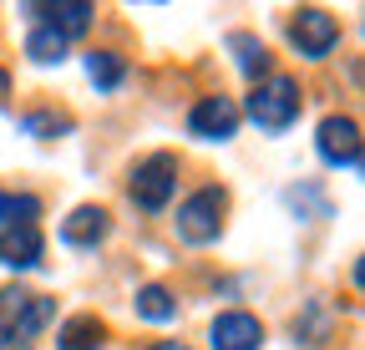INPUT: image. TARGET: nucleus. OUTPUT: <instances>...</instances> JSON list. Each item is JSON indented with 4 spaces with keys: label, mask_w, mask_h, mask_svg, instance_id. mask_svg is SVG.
<instances>
[{
    "label": "nucleus",
    "mask_w": 365,
    "mask_h": 350,
    "mask_svg": "<svg viewBox=\"0 0 365 350\" xmlns=\"http://www.w3.org/2000/svg\"><path fill=\"white\" fill-rule=\"evenodd\" d=\"M249 117L264 127L269 138L289 133L294 117H299V81H294V76H269V81H259L254 92H249Z\"/></svg>",
    "instance_id": "obj_1"
},
{
    "label": "nucleus",
    "mask_w": 365,
    "mask_h": 350,
    "mask_svg": "<svg viewBox=\"0 0 365 350\" xmlns=\"http://www.w3.org/2000/svg\"><path fill=\"white\" fill-rule=\"evenodd\" d=\"M223 208H228V193L223 188H198L193 198H182L178 208V239H188V244H213L218 229H223Z\"/></svg>",
    "instance_id": "obj_2"
},
{
    "label": "nucleus",
    "mask_w": 365,
    "mask_h": 350,
    "mask_svg": "<svg viewBox=\"0 0 365 350\" xmlns=\"http://www.w3.org/2000/svg\"><path fill=\"white\" fill-rule=\"evenodd\" d=\"M173 188H178V158L173 153H153L132 168V203L137 208H148V213L168 208Z\"/></svg>",
    "instance_id": "obj_3"
},
{
    "label": "nucleus",
    "mask_w": 365,
    "mask_h": 350,
    "mask_svg": "<svg viewBox=\"0 0 365 350\" xmlns=\"http://www.w3.org/2000/svg\"><path fill=\"white\" fill-rule=\"evenodd\" d=\"M289 41L299 46V56H309V61H319V56H330L335 51V41H340V26H335V16L330 11H299L294 16V26H289Z\"/></svg>",
    "instance_id": "obj_4"
},
{
    "label": "nucleus",
    "mask_w": 365,
    "mask_h": 350,
    "mask_svg": "<svg viewBox=\"0 0 365 350\" xmlns=\"http://www.w3.org/2000/svg\"><path fill=\"white\" fill-rule=\"evenodd\" d=\"M188 133L208 143H228L239 133V107L228 97H198V107L188 112Z\"/></svg>",
    "instance_id": "obj_5"
},
{
    "label": "nucleus",
    "mask_w": 365,
    "mask_h": 350,
    "mask_svg": "<svg viewBox=\"0 0 365 350\" xmlns=\"http://www.w3.org/2000/svg\"><path fill=\"white\" fill-rule=\"evenodd\" d=\"M319 158L330 168H360V127H355V117H325L319 122Z\"/></svg>",
    "instance_id": "obj_6"
},
{
    "label": "nucleus",
    "mask_w": 365,
    "mask_h": 350,
    "mask_svg": "<svg viewBox=\"0 0 365 350\" xmlns=\"http://www.w3.org/2000/svg\"><path fill=\"white\" fill-rule=\"evenodd\" d=\"M208 345H213V350H259V345H264V325H259L249 310H228V315L213 320Z\"/></svg>",
    "instance_id": "obj_7"
},
{
    "label": "nucleus",
    "mask_w": 365,
    "mask_h": 350,
    "mask_svg": "<svg viewBox=\"0 0 365 350\" xmlns=\"http://www.w3.org/2000/svg\"><path fill=\"white\" fill-rule=\"evenodd\" d=\"M11 304V325H16V340H31V335H41L46 325H51V315H56V299H46V294H26V289H11L6 294Z\"/></svg>",
    "instance_id": "obj_8"
},
{
    "label": "nucleus",
    "mask_w": 365,
    "mask_h": 350,
    "mask_svg": "<svg viewBox=\"0 0 365 350\" xmlns=\"http://www.w3.org/2000/svg\"><path fill=\"white\" fill-rule=\"evenodd\" d=\"M41 229L36 224H21V229H0V264H11V269H36L41 264Z\"/></svg>",
    "instance_id": "obj_9"
},
{
    "label": "nucleus",
    "mask_w": 365,
    "mask_h": 350,
    "mask_svg": "<svg viewBox=\"0 0 365 350\" xmlns=\"http://www.w3.org/2000/svg\"><path fill=\"white\" fill-rule=\"evenodd\" d=\"M107 229H112V218H107V208H97V203H81L66 224H61V239L71 244V249H97L102 239H107Z\"/></svg>",
    "instance_id": "obj_10"
},
{
    "label": "nucleus",
    "mask_w": 365,
    "mask_h": 350,
    "mask_svg": "<svg viewBox=\"0 0 365 350\" xmlns=\"http://www.w3.org/2000/svg\"><path fill=\"white\" fill-rule=\"evenodd\" d=\"M41 16H51L46 26H51V31H61V36L71 41V36H81V31L91 26V16H97V11H91L86 0H66V6H41Z\"/></svg>",
    "instance_id": "obj_11"
},
{
    "label": "nucleus",
    "mask_w": 365,
    "mask_h": 350,
    "mask_svg": "<svg viewBox=\"0 0 365 350\" xmlns=\"http://www.w3.org/2000/svg\"><path fill=\"white\" fill-rule=\"evenodd\" d=\"M102 320L97 315H76V320H66L61 325V335H56V345L61 350H102Z\"/></svg>",
    "instance_id": "obj_12"
},
{
    "label": "nucleus",
    "mask_w": 365,
    "mask_h": 350,
    "mask_svg": "<svg viewBox=\"0 0 365 350\" xmlns=\"http://www.w3.org/2000/svg\"><path fill=\"white\" fill-rule=\"evenodd\" d=\"M137 315H143V320H153V325L173 320V315H178V299H173V289H168V284H143V289H137Z\"/></svg>",
    "instance_id": "obj_13"
},
{
    "label": "nucleus",
    "mask_w": 365,
    "mask_h": 350,
    "mask_svg": "<svg viewBox=\"0 0 365 350\" xmlns=\"http://www.w3.org/2000/svg\"><path fill=\"white\" fill-rule=\"evenodd\" d=\"M26 56H31V61H41V66L61 61V56H66V36H61V31H51V26H36V31L26 36Z\"/></svg>",
    "instance_id": "obj_14"
},
{
    "label": "nucleus",
    "mask_w": 365,
    "mask_h": 350,
    "mask_svg": "<svg viewBox=\"0 0 365 350\" xmlns=\"http://www.w3.org/2000/svg\"><path fill=\"white\" fill-rule=\"evenodd\" d=\"M228 46H234V56H239V71H244V76H264V71H269V51H264V41H254L249 31H234V36H228Z\"/></svg>",
    "instance_id": "obj_15"
},
{
    "label": "nucleus",
    "mask_w": 365,
    "mask_h": 350,
    "mask_svg": "<svg viewBox=\"0 0 365 350\" xmlns=\"http://www.w3.org/2000/svg\"><path fill=\"white\" fill-rule=\"evenodd\" d=\"M86 76L97 81L102 92H117L122 76H127V61H122L117 51H91V56H86Z\"/></svg>",
    "instance_id": "obj_16"
},
{
    "label": "nucleus",
    "mask_w": 365,
    "mask_h": 350,
    "mask_svg": "<svg viewBox=\"0 0 365 350\" xmlns=\"http://www.w3.org/2000/svg\"><path fill=\"white\" fill-rule=\"evenodd\" d=\"M41 218V198L31 193H0V229H21Z\"/></svg>",
    "instance_id": "obj_17"
},
{
    "label": "nucleus",
    "mask_w": 365,
    "mask_h": 350,
    "mask_svg": "<svg viewBox=\"0 0 365 350\" xmlns=\"http://www.w3.org/2000/svg\"><path fill=\"white\" fill-rule=\"evenodd\" d=\"M26 133L31 138H41V143H51V138H61V133H71V117L66 112H51V107H41V112H26Z\"/></svg>",
    "instance_id": "obj_18"
},
{
    "label": "nucleus",
    "mask_w": 365,
    "mask_h": 350,
    "mask_svg": "<svg viewBox=\"0 0 365 350\" xmlns=\"http://www.w3.org/2000/svg\"><path fill=\"white\" fill-rule=\"evenodd\" d=\"M289 208L299 218H330V198L319 188H289Z\"/></svg>",
    "instance_id": "obj_19"
},
{
    "label": "nucleus",
    "mask_w": 365,
    "mask_h": 350,
    "mask_svg": "<svg viewBox=\"0 0 365 350\" xmlns=\"http://www.w3.org/2000/svg\"><path fill=\"white\" fill-rule=\"evenodd\" d=\"M148 350H188L182 340H158V345H148Z\"/></svg>",
    "instance_id": "obj_20"
},
{
    "label": "nucleus",
    "mask_w": 365,
    "mask_h": 350,
    "mask_svg": "<svg viewBox=\"0 0 365 350\" xmlns=\"http://www.w3.org/2000/svg\"><path fill=\"white\" fill-rule=\"evenodd\" d=\"M0 350H31V345H26V340H16V335H11V340H0Z\"/></svg>",
    "instance_id": "obj_21"
},
{
    "label": "nucleus",
    "mask_w": 365,
    "mask_h": 350,
    "mask_svg": "<svg viewBox=\"0 0 365 350\" xmlns=\"http://www.w3.org/2000/svg\"><path fill=\"white\" fill-rule=\"evenodd\" d=\"M11 92V71H0V97H6Z\"/></svg>",
    "instance_id": "obj_22"
}]
</instances>
